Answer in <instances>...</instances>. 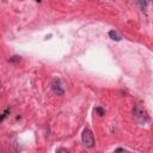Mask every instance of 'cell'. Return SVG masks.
<instances>
[{
	"mask_svg": "<svg viewBox=\"0 0 153 153\" xmlns=\"http://www.w3.org/2000/svg\"><path fill=\"white\" fill-rule=\"evenodd\" d=\"M133 116H134V119L137 120V122L140 123V124H145V123L149 122V116H148L147 111L142 107H140V105H134V108H133Z\"/></svg>",
	"mask_w": 153,
	"mask_h": 153,
	"instance_id": "6da1fadb",
	"label": "cell"
},
{
	"mask_svg": "<svg viewBox=\"0 0 153 153\" xmlns=\"http://www.w3.org/2000/svg\"><path fill=\"white\" fill-rule=\"evenodd\" d=\"M94 111H96V112H98V115H101V116H103V115L105 114V110H104L102 107H97V108L94 109Z\"/></svg>",
	"mask_w": 153,
	"mask_h": 153,
	"instance_id": "8992f818",
	"label": "cell"
},
{
	"mask_svg": "<svg viewBox=\"0 0 153 153\" xmlns=\"http://www.w3.org/2000/svg\"><path fill=\"white\" fill-rule=\"evenodd\" d=\"M114 153H130V152L127 151V149H124V148H117V149H115Z\"/></svg>",
	"mask_w": 153,
	"mask_h": 153,
	"instance_id": "52a82bcc",
	"label": "cell"
},
{
	"mask_svg": "<svg viewBox=\"0 0 153 153\" xmlns=\"http://www.w3.org/2000/svg\"><path fill=\"white\" fill-rule=\"evenodd\" d=\"M19 61H21V56H18V55H14L9 59V62H11V64H17Z\"/></svg>",
	"mask_w": 153,
	"mask_h": 153,
	"instance_id": "5b68a950",
	"label": "cell"
},
{
	"mask_svg": "<svg viewBox=\"0 0 153 153\" xmlns=\"http://www.w3.org/2000/svg\"><path fill=\"white\" fill-rule=\"evenodd\" d=\"M51 89L57 96H64L65 94V89L60 82V79H54L51 83Z\"/></svg>",
	"mask_w": 153,
	"mask_h": 153,
	"instance_id": "3957f363",
	"label": "cell"
},
{
	"mask_svg": "<svg viewBox=\"0 0 153 153\" xmlns=\"http://www.w3.org/2000/svg\"><path fill=\"white\" fill-rule=\"evenodd\" d=\"M4 117H5V115H1V116H0V121H1Z\"/></svg>",
	"mask_w": 153,
	"mask_h": 153,
	"instance_id": "30bf717a",
	"label": "cell"
},
{
	"mask_svg": "<svg viewBox=\"0 0 153 153\" xmlns=\"http://www.w3.org/2000/svg\"><path fill=\"white\" fill-rule=\"evenodd\" d=\"M56 153H68V151L66 149V148H64V147H61V148H59L56 151Z\"/></svg>",
	"mask_w": 153,
	"mask_h": 153,
	"instance_id": "ba28073f",
	"label": "cell"
},
{
	"mask_svg": "<svg viewBox=\"0 0 153 153\" xmlns=\"http://www.w3.org/2000/svg\"><path fill=\"white\" fill-rule=\"evenodd\" d=\"M139 4H140V6H141V7H144V6H146V5H147V1H144V3H142V1H140Z\"/></svg>",
	"mask_w": 153,
	"mask_h": 153,
	"instance_id": "9c48e42d",
	"label": "cell"
},
{
	"mask_svg": "<svg viewBox=\"0 0 153 153\" xmlns=\"http://www.w3.org/2000/svg\"><path fill=\"white\" fill-rule=\"evenodd\" d=\"M82 142L86 148H92L94 146V137H93V133L91 132V129L85 128L83 130L82 134Z\"/></svg>",
	"mask_w": 153,
	"mask_h": 153,
	"instance_id": "7a4b0ae2",
	"label": "cell"
},
{
	"mask_svg": "<svg viewBox=\"0 0 153 153\" xmlns=\"http://www.w3.org/2000/svg\"><path fill=\"white\" fill-rule=\"evenodd\" d=\"M109 36H110L111 40H114V41H121L122 40V37L117 34V31H115V30L109 31Z\"/></svg>",
	"mask_w": 153,
	"mask_h": 153,
	"instance_id": "277c9868",
	"label": "cell"
}]
</instances>
